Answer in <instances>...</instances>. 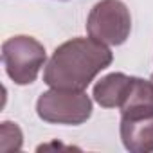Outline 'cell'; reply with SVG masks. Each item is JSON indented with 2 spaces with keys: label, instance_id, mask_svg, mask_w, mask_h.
Segmentation results:
<instances>
[{
  "label": "cell",
  "instance_id": "6da1fadb",
  "mask_svg": "<svg viewBox=\"0 0 153 153\" xmlns=\"http://www.w3.org/2000/svg\"><path fill=\"white\" fill-rule=\"evenodd\" d=\"M114 54L94 38H72L52 52L43 68V83L51 88L87 90L96 76L110 67Z\"/></svg>",
  "mask_w": 153,
  "mask_h": 153
},
{
  "label": "cell",
  "instance_id": "7a4b0ae2",
  "mask_svg": "<svg viewBox=\"0 0 153 153\" xmlns=\"http://www.w3.org/2000/svg\"><path fill=\"white\" fill-rule=\"evenodd\" d=\"M45 47L33 36L16 34L2 43V63L15 85H31L45 67Z\"/></svg>",
  "mask_w": 153,
  "mask_h": 153
},
{
  "label": "cell",
  "instance_id": "3957f363",
  "mask_svg": "<svg viewBox=\"0 0 153 153\" xmlns=\"http://www.w3.org/2000/svg\"><path fill=\"white\" fill-rule=\"evenodd\" d=\"M36 114L49 124L79 126L92 115V99L85 90L51 88L38 97Z\"/></svg>",
  "mask_w": 153,
  "mask_h": 153
},
{
  "label": "cell",
  "instance_id": "277c9868",
  "mask_svg": "<svg viewBox=\"0 0 153 153\" xmlns=\"http://www.w3.org/2000/svg\"><path fill=\"white\" fill-rule=\"evenodd\" d=\"M90 38L105 45H123L131 33V15L123 0H101L87 18Z\"/></svg>",
  "mask_w": 153,
  "mask_h": 153
},
{
  "label": "cell",
  "instance_id": "5b68a950",
  "mask_svg": "<svg viewBox=\"0 0 153 153\" xmlns=\"http://www.w3.org/2000/svg\"><path fill=\"white\" fill-rule=\"evenodd\" d=\"M119 133L123 146L131 153L153 151V114L140 117H121Z\"/></svg>",
  "mask_w": 153,
  "mask_h": 153
},
{
  "label": "cell",
  "instance_id": "8992f818",
  "mask_svg": "<svg viewBox=\"0 0 153 153\" xmlns=\"http://www.w3.org/2000/svg\"><path fill=\"white\" fill-rule=\"evenodd\" d=\"M121 117H140L153 114V81L131 76V83L123 105L119 106Z\"/></svg>",
  "mask_w": 153,
  "mask_h": 153
},
{
  "label": "cell",
  "instance_id": "52a82bcc",
  "mask_svg": "<svg viewBox=\"0 0 153 153\" xmlns=\"http://www.w3.org/2000/svg\"><path fill=\"white\" fill-rule=\"evenodd\" d=\"M131 83V76L123 72L106 74L94 85V101L103 108H119L126 97V92Z\"/></svg>",
  "mask_w": 153,
  "mask_h": 153
},
{
  "label": "cell",
  "instance_id": "ba28073f",
  "mask_svg": "<svg viewBox=\"0 0 153 153\" xmlns=\"http://www.w3.org/2000/svg\"><path fill=\"white\" fill-rule=\"evenodd\" d=\"M24 144V133L16 123L4 121L0 126V149L2 151H18Z\"/></svg>",
  "mask_w": 153,
  "mask_h": 153
},
{
  "label": "cell",
  "instance_id": "9c48e42d",
  "mask_svg": "<svg viewBox=\"0 0 153 153\" xmlns=\"http://www.w3.org/2000/svg\"><path fill=\"white\" fill-rule=\"evenodd\" d=\"M151 81H153V74H151Z\"/></svg>",
  "mask_w": 153,
  "mask_h": 153
}]
</instances>
